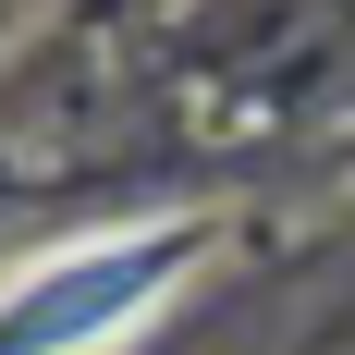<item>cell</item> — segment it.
I'll list each match as a JSON object with an SVG mask.
<instances>
[{
  "label": "cell",
  "mask_w": 355,
  "mask_h": 355,
  "mask_svg": "<svg viewBox=\"0 0 355 355\" xmlns=\"http://www.w3.org/2000/svg\"><path fill=\"white\" fill-rule=\"evenodd\" d=\"M184 282V233H110V245H73L49 270L0 294V355H110L159 319V294Z\"/></svg>",
  "instance_id": "1"
}]
</instances>
